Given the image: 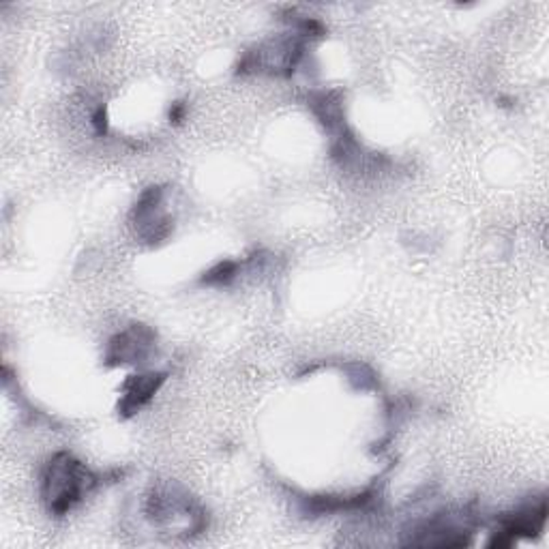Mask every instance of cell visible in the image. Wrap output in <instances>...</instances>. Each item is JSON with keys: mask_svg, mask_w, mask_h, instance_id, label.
<instances>
[{"mask_svg": "<svg viewBox=\"0 0 549 549\" xmlns=\"http://www.w3.org/2000/svg\"><path fill=\"white\" fill-rule=\"evenodd\" d=\"M97 476L88 473L80 462L67 453L56 455L47 465L44 476V496L50 504V511L56 515L74 509V504L85 496V492L97 485Z\"/></svg>", "mask_w": 549, "mask_h": 549, "instance_id": "6da1fadb", "label": "cell"}, {"mask_svg": "<svg viewBox=\"0 0 549 549\" xmlns=\"http://www.w3.org/2000/svg\"><path fill=\"white\" fill-rule=\"evenodd\" d=\"M161 382H164V374H148L131 378L127 382V395L123 399L121 410L125 414H134V412L140 410L155 395Z\"/></svg>", "mask_w": 549, "mask_h": 549, "instance_id": "7a4b0ae2", "label": "cell"}, {"mask_svg": "<svg viewBox=\"0 0 549 549\" xmlns=\"http://www.w3.org/2000/svg\"><path fill=\"white\" fill-rule=\"evenodd\" d=\"M236 273H238L236 262H222V265H217L206 273L205 284H208V285H225L230 282V279H235Z\"/></svg>", "mask_w": 549, "mask_h": 549, "instance_id": "3957f363", "label": "cell"}]
</instances>
